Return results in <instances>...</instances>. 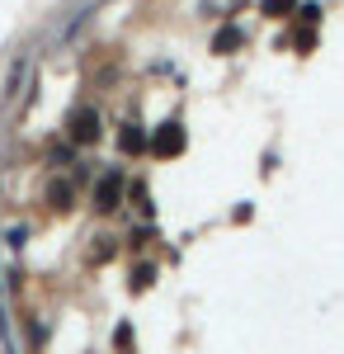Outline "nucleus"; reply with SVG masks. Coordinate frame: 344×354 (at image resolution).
I'll use <instances>...</instances> for the list:
<instances>
[{"instance_id":"1","label":"nucleus","mask_w":344,"mask_h":354,"mask_svg":"<svg viewBox=\"0 0 344 354\" xmlns=\"http://www.w3.org/2000/svg\"><path fill=\"white\" fill-rule=\"evenodd\" d=\"M146 151L151 156H180L184 151V128L180 123H160L156 133L146 137Z\"/></svg>"},{"instance_id":"2","label":"nucleus","mask_w":344,"mask_h":354,"mask_svg":"<svg viewBox=\"0 0 344 354\" xmlns=\"http://www.w3.org/2000/svg\"><path fill=\"white\" fill-rule=\"evenodd\" d=\"M66 133H71V142L90 147V142L99 137V113H95V109H76V113H71V123H66Z\"/></svg>"},{"instance_id":"3","label":"nucleus","mask_w":344,"mask_h":354,"mask_svg":"<svg viewBox=\"0 0 344 354\" xmlns=\"http://www.w3.org/2000/svg\"><path fill=\"white\" fill-rule=\"evenodd\" d=\"M118 198H123V175H118V170H108L104 180L95 185V208H99V213H113V208H118Z\"/></svg>"},{"instance_id":"4","label":"nucleus","mask_w":344,"mask_h":354,"mask_svg":"<svg viewBox=\"0 0 344 354\" xmlns=\"http://www.w3.org/2000/svg\"><path fill=\"white\" fill-rule=\"evenodd\" d=\"M118 147H123L128 156H137V151H146V137H142V128H133V123H128V128L118 133Z\"/></svg>"},{"instance_id":"5","label":"nucleus","mask_w":344,"mask_h":354,"mask_svg":"<svg viewBox=\"0 0 344 354\" xmlns=\"http://www.w3.org/2000/svg\"><path fill=\"white\" fill-rule=\"evenodd\" d=\"M236 43H240L236 28H217V38H212V53H231Z\"/></svg>"},{"instance_id":"6","label":"nucleus","mask_w":344,"mask_h":354,"mask_svg":"<svg viewBox=\"0 0 344 354\" xmlns=\"http://www.w3.org/2000/svg\"><path fill=\"white\" fill-rule=\"evenodd\" d=\"M48 194H52V203H57V208H71V198H76V189H71L66 180H52V189H48Z\"/></svg>"},{"instance_id":"7","label":"nucleus","mask_w":344,"mask_h":354,"mask_svg":"<svg viewBox=\"0 0 344 354\" xmlns=\"http://www.w3.org/2000/svg\"><path fill=\"white\" fill-rule=\"evenodd\" d=\"M297 0H265V15H292Z\"/></svg>"},{"instance_id":"8","label":"nucleus","mask_w":344,"mask_h":354,"mask_svg":"<svg viewBox=\"0 0 344 354\" xmlns=\"http://www.w3.org/2000/svg\"><path fill=\"white\" fill-rule=\"evenodd\" d=\"M151 279H156V270H151V265H137V274H133V288H146Z\"/></svg>"}]
</instances>
